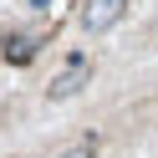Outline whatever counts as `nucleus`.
I'll return each instance as SVG.
<instances>
[{"label": "nucleus", "instance_id": "f03ea898", "mask_svg": "<svg viewBox=\"0 0 158 158\" xmlns=\"http://www.w3.org/2000/svg\"><path fill=\"white\" fill-rule=\"evenodd\" d=\"M87 72H92V66H87V56H72V61H66V72H56L46 92H51L56 102H61V97H77V92L87 87Z\"/></svg>", "mask_w": 158, "mask_h": 158}, {"label": "nucleus", "instance_id": "7ed1b4c3", "mask_svg": "<svg viewBox=\"0 0 158 158\" xmlns=\"http://www.w3.org/2000/svg\"><path fill=\"white\" fill-rule=\"evenodd\" d=\"M56 158H97V138H77L72 148H61Z\"/></svg>", "mask_w": 158, "mask_h": 158}, {"label": "nucleus", "instance_id": "20e7f679", "mask_svg": "<svg viewBox=\"0 0 158 158\" xmlns=\"http://www.w3.org/2000/svg\"><path fill=\"white\" fill-rule=\"evenodd\" d=\"M36 56V36H21V41H10V61H31Z\"/></svg>", "mask_w": 158, "mask_h": 158}, {"label": "nucleus", "instance_id": "39448f33", "mask_svg": "<svg viewBox=\"0 0 158 158\" xmlns=\"http://www.w3.org/2000/svg\"><path fill=\"white\" fill-rule=\"evenodd\" d=\"M26 5H31V10H51V0H26Z\"/></svg>", "mask_w": 158, "mask_h": 158}, {"label": "nucleus", "instance_id": "f257e3e1", "mask_svg": "<svg viewBox=\"0 0 158 158\" xmlns=\"http://www.w3.org/2000/svg\"><path fill=\"white\" fill-rule=\"evenodd\" d=\"M123 15H127V0H87V5H82V26L92 36L97 31H112Z\"/></svg>", "mask_w": 158, "mask_h": 158}]
</instances>
